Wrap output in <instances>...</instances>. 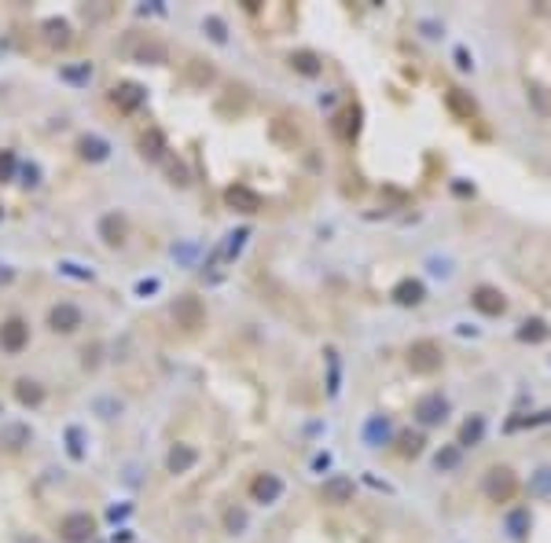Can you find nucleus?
<instances>
[{"mask_svg":"<svg viewBox=\"0 0 551 543\" xmlns=\"http://www.w3.org/2000/svg\"><path fill=\"white\" fill-rule=\"evenodd\" d=\"M481 492L489 503H511L515 492H518V477L511 466H493L489 473H485V481H481Z\"/></svg>","mask_w":551,"mask_h":543,"instance_id":"f257e3e1","label":"nucleus"},{"mask_svg":"<svg viewBox=\"0 0 551 543\" xmlns=\"http://www.w3.org/2000/svg\"><path fill=\"white\" fill-rule=\"evenodd\" d=\"M441 363H444V356H441V345L437 341L422 338V341H412L408 345V367H412L415 375H434V371H441Z\"/></svg>","mask_w":551,"mask_h":543,"instance_id":"f03ea898","label":"nucleus"},{"mask_svg":"<svg viewBox=\"0 0 551 543\" xmlns=\"http://www.w3.org/2000/svg\"><path fill=\"white\" fill-rule=\"evenodd\" d=\"M59 532H62V539H67V543H84V539H92L96 521L89 514H70V517H62Z\"/></svg>","mask_w":551,"mask_h":543,"instance_id":"7ed1b4c3","label":"nucleus"},{"mask_svg":"<svg viewBox=\"0 0 551 543\" xmlns=\"http://www.w3.org/2000/svg\"><path fill=\"white\" fill-rule=\"evenodd\" d=\"M173 316H177V323H180L184 331L202 327V319H206V312H202V305H199V297H180V301H177V309H173Z\"/></svg>","mask_w":551,"mask_h":543,"instance_id":"20e7f679","label":"nucleus"},{"mask_svg":"<svg viewBox=\"0 0 551 543\" xmlns=\"http://www.w3.org/2000/svg\"><path fill=\"white\" fill-rule=\"evenodd\" d=\"M320 499L331 503V507L349 503V499H353V481H349V477H331V481H324V488H320Z\"/></svg>","mask_w":551,"mask_h":543,"instance_id":"39448f33","label":"nucleus"},{"mask_svg":"<svg viewBox=\"0 0 551 543\" xmlns=\"http://www.w3.org/2000/svg\"><path fill=\"white\" fill-rule=\"evenodd\" d=\"M471 305H474L478 312H485V316H500V312L507 309V301H503V294L493 290V287H478L474 297H471Z\"/></svg>","mask_w":551,"mask_h":543,"instance_id":"423d86ee","label":"nucleus"},{"mask_svg":"<svg viewBox=\"0 0 551 543\" xmlns=\"http://www.w3.org/2000/svg\"><path fill=\"white\" fill-rule=\"evenodd\" d=\"M224 199H228L231 209H239V213H258V209H261V194H258V191H250V187H243V184L228 187Z\"/></svg>","mask_w":551,"mask_h":543,"instance_id":"0eeeda50","label":"nucleus"},{"mask_svg":"<svg viewBox=\"0 0 551 543\" xmlns=\"http://www.w3.org/2000/svg\"><path fill=\"white\" fill-rule=\"evenodd\" d=\"M26 338H30V327L23 319H8L4 327H0V345H4L8 353H18L26 345Z\"/></svg>","mask_w":551,"mask_h":543,"instance_id":"6e6552de","label":"nucleus"},{"mask_svg":"<svg viewBox=\"0 0 551 543\" xmlns=\"http://www.w3.org/2000/svg\"><path fill=\"white\" fill-rule=\"evenodd\" d=\"M444 411H449V407H444V400H441L437 393L422 397V400L415 404V415H419V422H422V426H434V422H441V419H444Z\"/></svg>","mask_w":551,"mask_h":543,"instance_id":"1a4fd4ad","label":"nucleus"},{"mask_svg":"<svg viewBox=\"0 0 551 543\" xmlns=\"http://www.w3.org/2000/svg\"><path fill=\"white\" fill-rule=\"evenodd\" d=\"M114 103L121 106V111H136V106L143 103V89L133 81H121L118 89H114Z\"/></svg>","mask_w":551,"mask_h":543,"instance_id":"9d476101","label":"nucleus"},{"mask_svg":"<svg viewBox=\"0 0 551 543\" xmlns=\"http://www.w3.org/2000/svg\"><path fill=\"white\" fill-rule=\"evenodd\" d=\"M48 319H52L55 331H74V327H81V312H77L74 305H55V309L48 312Z\"/></svg>","mask_w":551,"mask_h":543,"instance_id":"9b49d317","label":"nucleus"},{"mask_svg":"<svg viewBox=\"0 0 551 543\" xmlns=\"http://www.w3.org/2000/svg\"><path fill=\"white\" fill-rule=\"evenodd\" d=\"M195 459H199V451H195V448H187V444H177L173 451H169L165 466L173 470V473H184V470H192V466H195Z\"/></svg>","mask_w":551,"mask_h":543,"instance_id":"f8f14e48","label":"nucleus"},{"mask_svg":"<svg viewBox=\"0 0 551 543\" xmlns=\"http://www.w3.org/2000/svg\"><path fill=\"white\" fill-rule=\"evenodd\" d=\"M99 231H103V238H107L111 246H121L125 243V221L118 213H111V216H103V224H99Z\"/></svg>","mask_w":551,"mask_h":543,"instance_id":"ddd939ff","label":"nucleus"},{"mask_svg":"<svg viewBox=\"0 0 551 543\" xmlns=\"http://www.w3.org/2000/svg\"><path fill=\"white\" fill-rule=\"evenodd\" d=\"M393 297L400 301V305H419V301H422V283H419V279H405V283H397Z\"/></svg>","mask_w":551,"mask_h":543,"instance_id":"4468645a","label":"nucleus"},{"mask_svg":"<svg viewBox=\"0 0 551 543\" xmlns=\"http://www.w3.org/2000/svg\"><path fill=\"white\" fill-rule=\"evenodd\" d=\"M276 495H280V481H276L272 473H265V477H258V481H253V499H265V503H272Z\"/></svg>","mask_w":551,"mask_h":543,"instance_id":"2eb2a0df","label":"nucleus"},{"mask_svg":"<svg viewBox=\"0 0 551 543\" xmlns=\"http://www.w3.org/2000/svg\"><path fill=\"white\" fill-rule=\"evenodd\" d=\"M290 67L294 70H302V74H320V62H316V55L312 52H298V55H290Z\"/></svg>","mask_w":551,"mask_h":543,"instance_id":"dca6fc26","label":"nucleus"},{"mask_svg":"<svg viewBox=\"0 0 551 543\" xmlns=\"http://www.w3.org/2000/svg\"><path fill=\"white\" fill-rule=\"evenodd\" d=\"M0 444H8V448H23V444H30V429H26V426H8V429H4V437H0Z\"/></svg>","mask_w":551,"mask_h":543,"instance_id":"f3484780","label":"nucleus"},{"mask_svg":"<svg viewBox=\"0 0 551 543\" xmlns=\"http://www.w3.org/2000/svg\"><path fill=\"white\" fill-rule=\"evenodd\" d=\"M45 30H48V40H52V45H59V48L70 45V26H67V23H55V18H52V23H45Z\"/></svg>","mask_w":551,"mask_h":543,"instance_id":"a211bd4d","label":"nucleus"},{"mask_svg":"<svg viewBox=\"0 0 551 543\" xmlns=\"http://www.w3.org/2000/svg\"><path fill=\"white\" fill-rule=\"evenodd\" d=\"M81 155L92 158V162H99V158H107V143L96 140V136H84V140H81Z\"/></svg>","mask_w":551,"mask_h":543,"instance_id":"6ab92c4d","label":"nucleus"},{"mask_svg":"<svg viewBox=\"0 0 551 543\" xmlns=\"http://www.w3.org/2000/svg\"><path fill=\"white\" fill-rule=\"evenodd\" d=\"M140 147H143V155L162 158V136H158V128H151V133H143V136H140Z\"/></svg>","mask_w":551,"mask_h":543,"instance_id":"aec40b11","label":"nucleus"},{"mask_svg":"<svg viewBox=\"0 0 551 543\" xmlns=\"http://www.w3.org/2000/svg\"><path fill=\"white\" fill-rule=\"evenodd\" d=\"M522 341H544L547 338V327H544V323L540 319H529V323H522Z\"/></svg>","mask_w":551,"mask_h":543,"instance_id":"412c9836","label":"nucleus"},{"mask_svg":"<svg viewBox=\"0 0 551 543\" xmlns=\"http://www.w3.org/2000/svg\"><path fill=\"white\" fill-rule=\"evenodd\" d=\"M40 389H37V382H18V400L23 404H40Z\"/></svg>","mask_w":551,"mask_h":543,"instance_id":"4be33fe9","label":"nucleus"},{"mask_svg":"<svg viewBox=\"0 0 551 543\" xmlns=\"http://www.w3.org/2000/svg\"><path fill=\"white\" fill-rule=\"evenodd\" d=\"M422 433H400V455H419Z\"/></svg>","mask_w":551,"mask_h":543,"instance_id":"5701e85b","label":"nucleus"},{"mask_svg":"<svg viewBox=\"0 0 551 543\" xmlns=\"http://www.w3.org/2000/svg\"><path fill=\"white\" fill-rule=\"evenodd\" d=\"M481 437V419H474V422H467L459 429V444H474Z\"/></svg>","mask_w":551,"mask_h":543,"instance_id":"b1692460","label":"nucleus"},{"mask_svg":"<svg viewBox=\"0 0 551 543\" xmlns=\"http://www.w3.org/2000/svg\"><path fill=\"white\" fill-rule=\"evenodd\" d=\"M11 165H15V155H11V150H4V155H0V180L11 177Z\"/></svg>","mask_w":551,"mask_h":543,"instance_id":"393cba45","label":"nucleus"},{"mask_svg":"<svg viewBox=\"0 0 551 543\" xmlns=\"http://www.w3.org/2000/svg\"><path fill=\"white\" fill-rule=\"evenodd\" d=\"M243 521H246L243 510H228V529H243Z\"/></svg>","mask_w":551,"mask_h":543,"instance_id":"a878e982","label":"nucleus"},{"mask_svg":"<svg viewBox=\"0 0 551 543\" xmlns=\"http://www.w3.org/2000/svg\"><path fill=\"white\" fill-rule=\"evenodd\" d=\"M456 463V451H444V455H437V466H452Z\"/></svg>","mask_w":551,"mask_h":543,"instance_id":"bb28decb","label":"nucleus"},{"mask_svg":"<svg viewBox=\"0 0 551 543\" xmlns=\"http://www.w3.org/2000/svg\"><path fill=\"white\" fill-rule=\"evenodd\" d=\"M8 279H11V272H0V283H8Z\"/></svg>","mask_w":551,"mask_h":543,"instance_id":"cd10ccee","label":"nucleus"}]
</instances>
